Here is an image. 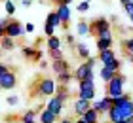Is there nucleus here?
Instances as JSON below:
<instances>
[{
	"label": "nucleus",
	"mask_w": 133,
	"mask_h": 123,
	"mask_svg": "<svg viewBox=\"0 0 133 123\" xmlns=\"http://www.w3.org/2000/svg\"><path fill=\"white\" fill-rule=\"evenodd\" d=\"M114 123H128V119H118V121H114Z\"/></svg>",
	"instance_id": "nucleus-48"
},
{
	"label": "nucleus",
	"mask_w": 133,
	"mask_h": 123,
	"mask_svg": "<svg viewBox=\"0 0 133 123\" xmlns=\"http://www.w3.org/2000/svg\"><path fill=\"white\" fill-rule=\"evenodd\" d=\"M6 102H8L10 106H15V104L19 102V97H15V95L14 97H8V98H6Z\"/></svg>",
	"instance_id": "nucleus-35"
},
{
	"label": "nucleus",
	"mask_w": 133,
	"mask_h": 123,
	"mask_svg": "<svg viewBox=\"0 0 133 123\" xmlns=\"http://www.w3.org/2000/svg\"><path fill=\"white\" fill-rule=\"evenodd\" d=\"M55 119H57V115L51 112V110H48V108H44L40 112V115H38V121L40 123H55Z\"/></svg>",
	"instance_id": "nucleus-13"
},
{
	"label": "nucleus",
	"mask_w": 133,
	"mask_h": 123,
	"mask_svg": "<svg viewBox=\"0 0 133 123\" xmlns=\"http://www.w3.org/2000/svg\"><path fill=\"white\" fill-rule=\"evenodd\" d=\"M72 79H74V74H72L70 70H66V72H63V74H57V82L63 83V85H69Z\"/></svg>",
	"instance_id": "nucleus-24"
},
{
	"label": "nucleus",
	"mask_w": 133,
	"mask_h": 123,
	"mask_svg": "<svg viewBox=\"0 0 133 123\" xmlns=\"http://www.w3.org/2000/svg\"><path fill=\"white\" fill-rule=\"evenodd\" d=\"M86 61H88V63L91 64V66H95V63L99 61V57H97V59H95V57H89V59H86Z\"/></svg>",
	"instance_id": "nucleus-42"
},
{
	"label": "nucleus",
	"mask_w": 133,
	"mask_h": 123,
	"mask_svg": "<svg viewBox=\"0 0 133 123\" xmlns=\"http://www.w3.org/2000/svg\"><path fill=\"white\" fill-rule=\"evenodd\" d=\"M51 2H55V4H59V0H51Z\"/></svg>",
	"instance_id": "nucleus-52"
},
{
	"label": "nucleus",
	"mask_w": 133,
	"mask_h": 123,
	"mask_svg": "<svg viewBox=\"0 0 133 123\" xmlns=\"http://www.w3.org/2000/svg\"><path fill=\"white\" fill-rule=\"evenodd\" d=\"M10 21H11V17H10V15H6V17H2V19H0V32H4V30L8 28Z\"/></svg>",
	"instance_id": "nucleus-33"
},
{
	"label": "nucleus",
	"mask_w": 133,
	"mask_h": 123,
	"mask_svg": "<svg viewBox=\"0 0 133 123\" xmlns=\"http://www.w3.org/2000/svg\"><path fill=\"white\" fill-rule=\"evenodd\" d=\"M116 74H118V72H114V70H110V68H107V66H103L101 72H99V76H101V79H103L105 83H108L114 76H116Z\"/></svg>",
	"instance_id": "nucleus-22"
},
{
	"label": "nucleus",
	"mask_w": 133,
	"mask_h": 123,
	"mask_svg": "<svg viewBox=\"0 0 133 123\" xmlns=\"http://www.w3.org/2000/svg\"><path fill=\"white\" fill-rule=\"evenodd\" d=\"M42 57H44V53H42L40 49H38V51H36V55H34V59H32V63H40Z\"/></svg>",
	"instance_id": "nucleus-40"
},
{
	"label": "nucleus",
	"mask_w": 133,
	"mask_h": 123,
	"mask_svg": "<svg viewBox=\"0 0 133 123\" xmlns=\"http://www.w3.org/2000/svg\"><path fill=\"white\" fill-rule=\"evenodd\" d=\"M78 97L80 98H86V100H95V83L93 79H88V82H80L78 85Z\"/></svg>",
	"instance_id": "nucleus-5"
},
{
	"label": "nucleus",
	"mask_w": 133,
	"mask_h": 123,
	"mask_svg": "<svg viewBox=\"0 0 133 123\" xmlns=\"http://www.w3.org/2000/svg\"><path fill=\"white\" fill-rule=\"evenodd\" d=\"M112 106H114L112 104V97H108V95H105L101 100H93V108L97 110L99 114H108V110H110Z\"/></svg>",
	"instance_id": "nucleus-9"
},
{
	"label": "nucleus",
	"mask_w": 133,
	"mask_h": 123,
	"mask_svg": "<svg viewBox=\"0 0 133 123\" xmlns=\"http://www.w3.org/2000/svg\"><path fill=\"white\" fill-rule=\"evenodd\" d=\"M124 83H125V76L124 74H116L110 82L107 83V89H105V95L108 97H120V95H124Z\"/></svg>",
	"instance_id": "nucleus-3"
},
{
	"label": "nucleus",
	"mask_w": 133,
	"mask_h": 123,
	"mask_svg": "<svg viewBox=\"0 0 133 123\" xmlns=\"http://www.w3.org/2000/svg\"><path fill=\"white\" fill-rule=\"evenodd\" d=\"M97 38H112V30L108 28V30H105V32H101Z\"/></svg>",
	"instance_id": "nucleus-39"
},
{
	"label": "nucleus",
	"mask_w": 133,
	"mask_h": 123,
	"mask_svg": "<svg viewBox=\"0 0 133 123\" xmlns=\"http://www.w3.org/2000/svg\"><path fill=\"white\" fill-rule=\"evenodd\" d=\"M86 2H91V0H86Z\"/></svg>",
	"instance_id": "nucleus-53"
},
{
	"label": "nucleus",
	"mask_w": 133,
	"mask_h": 123,
	"mask_svg": "<svg viewBox=\"0 0 133 123\" xmlns=\"http://www.w3.org/2000/svg\"><path fill=\"white\" fill-rule=\"evenodd\" d=\"M38 64H40V68H42V70H46V68H48V66H50V64H48V63H46V61H40V63H38Z\"/></svg>",
	"instance_id": "nucleus-44"
},
{
	"label": "nucleus",
	"mask_w": 133,
	"mask_h": 123,
	"mask_svg": "<svg viewBox=\"0 0 133 123\" xmlns=\"http://www.w3.org/2000/svg\"><path fill=\"white\" fill-rule=\"evenodd\" d=\"M114 59H116V55H114L112 47H110V49H105V51H99V61L103 63V66L108 64V63H110V61H114Z\"/></svg>",
	"instance_id": "nucleus-15"
},
{
	"label": "nucleus",
	"mask_w": 133,
	"mask_h": 123,
	"mask_svg": "<svg viewBox=\"0 0 133 123\" xmlns=\"http://www.w3.org/2000/svg\"><path fill=\"white\" fill-rule=\"evenodd\" d=\"M51 68H53L55 74H63L66 70H70V64H69V61H65V59H57V61L51 63Z\"/></svg>",
	"instance_id": "nucleus-12"
},
{
	"label": "nucleus",
	"mask_w": 133,
	"mask_h": 123,
	"mask_svg": "<svg viewBox=\"0 0 133 123\" xmlns=\"http://www.w3.org/2000/svg\"><path fill=\"white\" fill-rule=\"evenodd\" d=\"M17 85V76L14 70H10V66L2 63L0 64V87L4 91H10V89H15Z\"/></svg>",
	"instance_id": "nucleus-2"
},
{
	"label": "nucleus",
	"mask_w": 133,
	"mask_h": 123,
	"mask_svg": "<svg viewBox=\"0 0 133 123\" xmlns=\"http://www.w3.org/2000/svg\"><path fill=\"white\" fill-rule=\"evenodd\" d=\"M95 46H97L99 51H105V49H110L112 47V38H97L95 42Z\"/></svg>",
	"instance_id": "nucleus-23"
},
{
	"label": "nucleus",
	"mask_w": 133,
	"mask_h": 123,
	"mask_svg": "<svg viewBox=\"0 0 133 123\" xmlns=\"http://www.w3.org/2000/svg\"><path fill=\"white\" fill-rule=\"evenodd\" d=\"M124 55H125V59H128L129 63L133 64V53H129V51H124Z\"/></svg>",
	"instance_id": "nucleus-41"
},
{
	"label": "nucleus",
	"mask_w": 133,
	"mask_h": 123,
	"mask_svg": "<svg viewBox=\"0 0 133 123\" xmlns=\"http://www.w3.org/2000/svg\"><path fill=\"white\" fill-rule=\"evenodd\" d=\"M107 68H110V70H114V72H120V66H122V61L120 59H114V61H110L108 64H105Z\"/></svg>",
	"instance_id": "nucleus-30"
},
{
	"label": "nucleus",
	"mask_w": 133,
	"mask_h": 123,
	"mask_svg": "<svg viewBox=\"0 0 133 123\" xmlns=\"http://www.w3.org/2000/svg\"><path fill=\"white\" fill-rule=\"evenodd\" d=\"M59 123H74V121H72V119H69V118H65V119H61Z\"/></svg>",
	"instance_id": "nucleus-46"
},
{
	"label": "nucleus",
	"mask_w": 133,
	"mask_h": 123,
	"mask_svg": "<svg viewBox=\"0 0 133 123\" xmlns=\"http://www.w3.org/2000/svg\"><path fill=\"white\" fill-rule=\"evenodd\" d=\"M131 95H128V93H124V95H120V97H114L112 98V104H114V106H122V104L124 102H128V100H131Z\"/></svg>",
	"instance_id": "nucleus-27"
},
{
	"label": "nucleus",
	"mask_w": 133,
	"mask_h": 123,
	"mask_svg": "<svg viewBox=\"0 0 133 123\" xmlns=\"http://www.w3.org/2000/svg\"><path fill=\"white\" fill-rule=\"evenodd\" d=\"M57 13L59 17H61V21H63V28L69 27V23H70V8H69V4H57Z\"/></svg>",
	"instance_id": "nucleus-11"
},
{
	"label": "nucleus",
	"mask_w": 133,
	"mask_h": 123,
	"mask_svg": "<svg viewBox=\"0 0 133 123\" xmlns=\"http://www.w3.org/2000/svg\"><path fill=\"white\" fill-rule=\"evenodd\" d=\"M55 97H59L63 102H66L70 98V91H69V87L66 85H63V83H59V87H57V93H55Z\"/></svg>",
	"instance_id": "nucleus-19"
},
{
	"label": "nucleus",
	"mask_w": 133,
	"mask_h": 123,
	"mask_svg": "<svg viewBox=\"0 0 133 123\" xmlns=\"http://www.w3.org/2000/svg\"><path fill=\"white\" fill-rule=\"evenodd\" d=\"M76 53H78V57H80V59H89V57H91L88 46L82 44V42H76Z\"/></svg>",
	"instance_id": "nucleus-21"
},
{
	"label": "nucleus",
	"mask_w": 133,
	"mask_h": 123,
	"mask_svg": "<svg viewBox=\"0 0 133 123\" xmlns=\"http://www.w3.org/2000/svg\"><path fill=\"white\" fill-rule=\"evenodd\" d=\"M93 78H95L93 66L89 64L88 61H86V63H82V64L74 70V79H76L78 83H80V82H88V79H93Z\"/></svg>",
	"instance_id": "nucleus-4"
},
{
	"label": "nucleus",
	"mask_w": 133,
	"mask_h": 123,
	"mask_svg": "<svg viewBox=\"0 0 133 123\" xmlns=\"http://www.w3.org/2000/svg\"><path fill=\"white\" fill-rule=\"evenodd\" d=\"M21 4L25 6V8H31V6H32V0H21Z\"/></svg>",
	"instance_id": "nucleus-43"
},
{
	"label": "nucleus",
	"mask_w": 133,
	"mask_h": 123,
	"mask_svg": "<svg viewBox=\"0 0 133 123\" xmlns=\"http://www.w3.org/2000/svg\"><path fill=\"white\" fill-rule=\"evenodd\" d=\"M124 10H125V11H128V13H129V15L133 13V2H131V0H128V2H125V4H124Z\"/></svg>",
	"instance_id": "nucleus-36"
},
{
	"label": "nucleus",
	"mask_w": 133,
	"mask_h": 123,
	"mask_svg": "<svg viewBox=\"0 0 133 123\" xmlns=\"http://www.w3.org/2000/svg\"><path fill=\"white\" fill-rule=\"evenodd\" d=\"M74 123H88V121L84 119V118H80V119H74Z\"/></svg>",
	"instance_id": "nucleus-47"
},
{
	"label": "nucleus",
	"mask_w": 133,
	"mask_h": 123,
	"mask_svg": "<svg viewBox=\"0 0 133 123\" xmlns=\"http://www.w3.org/2000/svg\"><path fill=\"white\" fill-rule=\"evenodd\" d=\"M55 25H51V23H48L46 21V25H44V34L46 36H53V34H55Z\"/></svg>",
	"instance_id": "nucleus-31"
},
{
	"label": "nucleus",
	"mask_w": 133,
	"mask_h": 123,
	"mask_svg": "<svg viewBox=\"0 0 133 123\" xmlns=\"http://www.w3.org/2000/svg\"><path fill=\"white\" fill-rule=\"evenodd\" d=\"M46 44H48V49H61V38L59 36H48V40H46Z\"/></svg>",
	"instance_id": "nucleus-20"
},
{
	"label": "nucleus",
	"mask_w": 133,
	"mask_h": 123,
	"mask_svg": "<svg viewBox=\"0 0 133 123\" xmlns=\"http://www.w3.org/2000/svg\"><path fill=\"white\" fill-rule=\"evenodd\" d=\"M48 55L53 59V61H57V59H63V51L61 49H48Z\"/></svg>",
	"instance_id": "nucleus-32"
},
{
	"label": "nucleus",
	"mask_w": 133,
	"mask_h": 123,
	"mask_svg": "<svg viewBox=\"0 0 133 123\" xmlns=\"http://www.w3.org/2000/svg\"><path fill=\"white\" fill-rule=\"evenodd\" d=\"M129 19H131V25H133V13H131V15H129Z\"/></svg>",
	"instance_id": "nucleus-50"
},
{
	"label": "nucleus",
	"mask_w": 133,
	"mask_h": 123,
	"mask_svg": "<svg viewBox=\"0 0 133 123\" xmlns=\"http://www.w3.org/2000/svg\"><path fill=\"white\" fill-rule=\"evenodd\" d=\"M82 118H84V119H86L88 123H99V118H101V114H99V112H97V110H95V108L91 106V108H89V110H88V112H86V114H84V115H82Z\"/></svg>",
	"instance_id": "nucleus-16"
},
{
	"label": "nucleus",
	"mask_w": 133,
	"mask_h": 123,
	"mask_svg": "<svg viewBox=\"0 0 133 123\" xmlns=\"http://www.w3.org/2000/svg\"><path fill=\"white\" fill-rule=\"evenodd\" d=\"M36 91H32V95L34 97H40V98H44V97H53L57 93V85L55 82H53L51 78H40L38 82L34 83V87Z\"/></svg>",
	"instance_id": "nucleus-1"
},
{
	"label": "nucleus",
	"mask_w": 133,
	"mask_h": 123,
	"mask_svg": "<svg viewBox=\"0 0 133 123\" xmlns=\"http://www.w3.org/2000/svg\"><path fill=\"white\" fill-rule=\"evenodd\" d=\"M76 10H78V11H82V13H86V11L89 10V2H86V0L78 2V4H76Z\"/></svg>",
	"instance_id": "nucleus-34"
},
{
	"label": "nucleus",
	"mask_w": 133,
	"mask_h": 123,
	"mask_svg": "<svg viewBox=\"0 0 133 123\" xmlns=\"http://www.w3.org/2000/svg\"><path fill=\"white\" fill-rule=\"evenodd\" d=\"M74 0H59V4H72Z\"/></svg>",
	"instance_id": "nucleus-45"
},
{
	"label": "nucleus",
	"mask_w": 133,
	"mask_h": 123,
	"mask_svg": "<svg viewBox=\"0 0 133 123\" xmlns=\"http://www.w3.org/2000/svg\"><path fill=\"white\" fill-rule=\"evenodd\" d=\"M120 2H122V4H125V2H128V0H120Z\"/></svg>",
	"instance_id": "nucleus-51"
},
{
	"label": "nucleus",
	"mask_w": 133,
	"mask_h": 123,
	"mask_svg": "<svg viewBox=\"0 0 133 123\" xmlns=\"http://www.w3.org/2000/svg\"><path fill=\"white\" fill-rule=\"evenodd\" d=\"M36 112H38V110H27V112L21 115V123H25V121H34V119H36Z\"/></svg>",
	"instance_id": "nucleus-28"
},
{
	"label": "nucleus",
	"mask_w": 133,
	"mask_h": 123,
	"mask_svg": "<svg viewBox=\"0 0 133 123\" xmlns=\"http://www.w3.org/2000/svg\"><path fill=\"white\" fill-rule=\"evenodd\" d=\"M131 102H133V98H131Z\"/></svg>",
	"instance_id": "nucleus-54"
},
{
	"label": "nucleus",
	"mask_w": 133,
	"mask_h": 123,
	"mask_svg": "<svg viewBox=\"0 0 133 123\" xmlns=\"http://www.w3.org/2000/svg\"><path fill=\"white\" fill-rule=\"evenodd\" d=\"M46 108H48V110H51V112H53V114H55L57 118H59V115H61V112H63V108H65V102H63L59 97H55V95H53V97L50 98V100H48Z\"/></svg>",
	"instance_id": "nucleus-10"
},
{
	"label": "nucleus",
	"mask_w": 133,
	"mask_h": 123,
	"mask_svg": "<svg viewBox=\"0 0 133 123\" xmlns=\"http://www.w3.org/2000/svg\"><path fill=\"white\" fill-rule=\"evenodd\" d=\"M2 49L4 51H14V49L17 47V44H15V38H11V36H8V34H2Z\"/></svg>",
	"instance_id": "nucleus-14"
},
{
	"label": "nucleus",
	"mask_w": 133,
	"mask_h": 123,
	"mask_svg": "<svg viewBox=\"0 0 133 123\" xmlns=\"http://www.w3.org/2000/svg\"><path fill=\"white\" fill-rule=\"evenodd\" d=\"M25 30H27L29 34H32L34 30H36V27H34V23H27V25H25Z\"/></svg>",
	"instance_id": "nucleus-38"
},
{
	"label": "nucleus",
	"mask_w": 133,
	"mask_h": 123,
	"mask_svg": "<svg viewBox=\"0 0 133 123\" xmlns=\"http://www.w3.org/2000/svg\"><path fill=\"white\" fill-rule=\"evenodd\" d=\"M122 47H124V51L133 53V36H129V38H125V40L122 42Z\"/></svg>",
	"instance_id": "nucleus-29"
},
{
	"label": "nucleus",
	"mask_w": 133,
	"mask_h": 123,
	"mask_svg": "<svg viewBox=\"0 0 133 123\" xmlns=\"http://www.w3.org/2000/svg\"><path fill=\"white\" fill-rule=\"evenodd\" d=\"M36 51H38V49H36L34 46H23V47H21V53H23V57H25V59H29V61H32V59H34Z\"/></svg>",
	"instance_id": "nucleus-25"
},
{
	"label": "nucleus",
	"mask_w": 133,
	"mask_h": 123,
	"mask_svg": "<svg viewBox=\"0 0 133 123\" xmlns=\"http://www.w3.org/2000/svg\"><path fill=\"white\" fill-rule=\"evenodd\" d=\"M65 42H66V44H69V46H72V47H76V42H74V36H72V34H66V38H65Z\"/></svg>",
	"instance_id": "nucleus-37"
},
{
	"label": "nucleus",
	"mask_w": 133,
	"mask_h": 123,
	"mask_svg": "<svg viewBox=\"0 0 133 123\" xmlns=\"http://www.w3.org/2000/svg\"><path fill=\"white\" fill-rule=\"evenodd\" d=\"M91 106H93V102H91V100H86V98H80V97H78L76 100H74V104H72V112H74V115L82 118V115L86 114Z\"/></svg>",
	"instance_id": "nucleus-8"
},
{
	"label": "nucleus",
	"mask_w": 133,
	"mask_h": 123,
	"mask_svg": "<svg viewBox=\"0 0 133 123\" xmlns=\"http://www.w3.org/2000/svg\"><path fill=\"white\" fill-rule=\"evenodd\" d=\"M89 25H91V34H95V36H99L101 32H105V30L110 28V21H108L107 17H95Z\"/></svg>",
	"instance_id": "nucleus-7"
},
{
	"label": "nucleus",
	"mask_w": 133,
	"mask_h": 123,
	"mask_svg": "<svg viewBox=\"0 0 133 123\" xmlns=\"http://www.w3.org/2000/svg\"><path fill=\"white\" fill-rule=\"evenodd\" d=\"M25 123H40V121H36V119H34V121H25Z\"/></svg>",
	"instance_id": "nucleus-49"
},
{
	"label": "nucleus",
	"mask_w": 133,
	"mask_h": 123,
	"mask_svg": "<svg viewBox=\"0 0 133 123\" xmlns=\"http://www.w3.org/2000/svg\"><path fill=\"white\" fill-rule=\"evenodd\" d=\"M4 11H6V15L14 17V13L17 11V6H15L14 0H4Z\"/></svg>",
	"instance_id": "nucleus-26"
},
{
	"label": "nucleus",
	"mask_w": 133,
	"mask_h": 123,
	"mask_svg": "<svg viewBox=\"0 0 133 123\" xmlns=\"http://www.w3.org/2000/svg\"><path fill=\"white\" fill-rule=\"evenodd\" d=\"M76 32H78V36H88V34H91V25L82 19L80 23L76 25Z\"/></svg>",
	"instance_id": "nucleus-17"
},
{
	"label": "nucleus",
	"mask_w": 133,
	"mask_h": 123,
	"mask_svg": "<svg viewBox=\"0 0 133 123\" xmlns=\"http://www.w3.org/2000/svg\"><path fill=\"white\" fill-rule=\"evenodd\" d=\"M46 21H48V23H51V25H55L57 28H59V27H63V21H61V17H59V13H57V10H51L50 13H48V17H46Z\"/></svg>",
	"instance_id": "nucleus-18"
},
{
	"label": "nucleus",
	"mask_w": 133,
	"mask_h": 123,
	"mask_svg": "<svg viewBox=\"0 0 133 123\" xmlns=\"http://www.w3.org/2000/svg\"><path fill=\"white\" fill-rule=\"evenodd\" d=\"M27 30H25V27H23V25L17 21V19H14V17H11V21H10V25H8V28L4 30L2 34H8V36H11V38H21L23 34H25Z\"/></svg>",
	"instance_id": "nucleus-6"
}]
</instances>
